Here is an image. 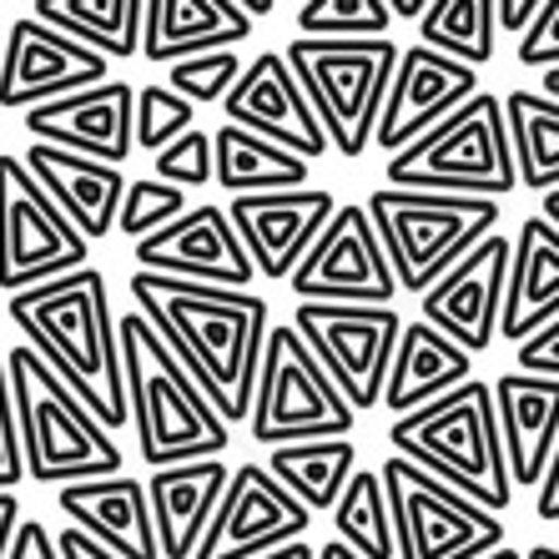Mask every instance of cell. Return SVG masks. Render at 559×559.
<instances>
[{
	"label": "cell",
	"mask_w": 559,
	"mask_h": 559,
	"mask_svg": "<svg viewBox=\"0 0 559 559\" xmlns=\"http://www.w3.org/2000/svg\"><path fill=\"white\" fill-rule=\"evenodd\" d=\"M31 15L81 36L111 61L142 56L146 31V0H31Z\"/></svg>",
	"instance_id": "cell-31"
},
{
	"label": "cell",
	"mask_w": 559,
	"mask_h": 559,
	"mask_svg": "<svg viewBox=\"0 0 559 559\" xmlns=\"http://www.w3.org/2000/svg\"><path fill=\"white\" fill-rule=\"evenodd\" d=\"M312 524V509L302 504L267 464H237L233 484L212 514L202 545L192 559H252L267 549L302 539Z\"/></svg>",
	"instance_id": "cell-15"
},
{
	"label": "cell",
	"mask_w": 559,
	"mask_h": 559,
	"mask_svg": "<svg viewBox=\"0 0 559 559\" xmlns=\"http://www.w3.org/2000/svg\"><path fill=\"white\" fill-rule=\"evenodd\" d=\"M333 534L348 539L358 555L368 559H393L399 555V530H393V499L383 474L358 468L343 489V499L333 504Z\"/></svg>",
	"instance_id": "cell-34"
},
{
	"label": "cell",
	"mask_w": 559,
	"mask_h": 559,
	"mask_svg": "<svg viewBox=\"0 0 559 559\" xmlns=\"http://www.w3.org/2000/svg\"><path fill=\"white\" fill-rule=\"evenodd\" d=\"M524 559H559V545H534Z\"/></svg>",
	"instance_id": "cell-55"
},
{
	"label": "cell",
	"mask_w": 559,
	"mask_h": 559,
	"mask_svg": "<svg viewBox=\"0 0 559 559\" xmlns=\"http://www.w3.org/2000/svg\"><path fill=\"white\" fill-rule=\"evenodd\" d=\"M252 31H258V15L242 0H146L142 56L152 66H171L182 56L252 40Z\"/></svg>",
	"instance_id": "cell-26"
},
{
	"label": "cell",
	"mask_w": 559,
	"mask_h": 559,
	"mask_svg": "<svg viewBox=\"0 0 559 559\" xmlns=\"http://www.w3.org/2000/svg\"><path fill=\"white\" fill-rule=\"evenodd\" d=\"M192 127H197V106L182 92H171L167 81H152V86L136 92V146L142 152L156 156L162 146H171Z\"/></svg>",
	"instance_id": "cell-37"
},
{
	"label": "cell",
	"mask_w": 559,
	"mask_h": 559,
	"mask_svg": "<svg viewBox=\"0 0 559 559\" xmlns=\"http://www.w3.org/2000/svg\"><path fill=\"white\" fill-rule=\"evenodd\" d=\"M389 187L418 192H464V197H509L520 187L514 136H509L504 96L479 92L454 117L429 127L418 142L389 156Z\"/></svg>",
	"instance_id": "cell-6"
},
{
	"label": "cell",
	"mask_w": 559,
	"mask_h": 559,
	"mask_svg": "<svg viewBox=\"0 0 559 559\" xmlns=\"http://www.w3.org/2000/svg\"><path fill=\"white\" fill-rule=\"evenodd\" d=\"M15 530H21V499H15V489H0V559L11 555Z\"/></svg>",
	"instance_id": "cell-47"
},
{
	"label": "cell",
	"mask_w": 559,
	"mask_h": 559,
	"mask_svg": "<svg viewBox=\"0 0 559 559\" xmlns=\"http://www.w3.org/2000/svg\"><path fill=\"white\" fill-rule=\"evenodd\" d=\"M106 76H111V56H102L96 46L40 21V15H21L5 31V56H0V106L5 111H31L56 96L86 92Z\"/></svg>",
	"instance_id": "cell-14"
},
{
	"label": "cell",
	"mask_w": 559,
	"mask_h": 559,
	"mask_svg": "<svg viewBox=\"0 0 559 559\" xmlns=\"http://www.w3.org/2000/svg\"><path fill=\"white\" fill-rule=\"evenodd\" d=\"M293 328L302 333L318 364L333 373L358 414L364 408H383V389H389L393 348L404 333V318L393 312V302H312L302 298L293 312Z\"/></svg>",
	"instance_id": "cell-12"
},
{
	"label": "cell",
	"mask_w": 559,
	"mask_h": 559,
	"mask_svg": "<svg viewBox=\"0 0 559 559\" xmlns=\"http://www.w3.org/2000/svg\"><path fill=\"white\" fill-rule=\"evenodd\" d=\"M539 81H545V86H539V92L559 96V66H545V71H539Z\"/></svg>",
	"instance_id": "cell-52"
},
{
	"label": "cell",
	"mask_w": 559,
	"mask_h": 559,
	"mask_svg": "<svg viewBox=\"0 0 559 559\" xmlns=\"http://www.w3.org/2000/svg\"><path fill=\"white\" fill-rule=\"evenodd\" d=\"M212 162H217V187L227 197L287 192V187H308V177H312L308 156L287 152L273 136H262L252 127H237V121H222L212 131Z\"/></svg>",
	"instance_id": "cell-29"
},
{
	"label": "cell",
	"mask_w": 559,
	"mask_h": 559,
	"mask_svg": "<svg viewBox=\"0 0 559 559\" xmlns=\"http://www.w3.org/2000/svg\"><path fill=\"white\" fill-rule=\"evenodd\" d=\"M187 187L177 182H162V177H136L127 182V202H121V217H117V233L131 237V242H142V237L162 233L167 222H177L192 202H187Z\"/></svg>",
	"instance_id": "cell-36"
},
{
	"label": "cell",
	"mask_w": 559,
	"mask_h": 559,
	"mask_svg": "<svg viewBox=\"0 0 559 559\" xmlns=\"http://www.w3.org/2000/svg\"><path fill=\"white\" fill-rule=\"evenodd\" d=\"M353 414L358 408L343 399V389L318 364V353L302 343L298 328L273 323L248 414L252 439L267 443V449L298 439H338V433H353Z\"/></svg>",
	"instance_id": "cell-9"
},
{
	"label": "cell",
	"mask_w": 559,
	"mask_h": 559,
	"mask_svg": "<svg viewBox=\"0 0 559 559\" xmlns=\"http://www.w3.org/2000/svg\"><path fill=\"white\" fill-rule=\"evenodd\" d=\"M539 212H545V217L559 227V187H549V192H539Z\"/></svg>",
	"instance_id": "cell-51"
},
{
	"label": "cell",
	"mask_w": 559,
	"mask_h": 559,
	"mask_svg": "<svg viewBox=\"0 0 559 559\" xmlns=\"http://www.w3.org/2000/svg\"><path fill=\"white\" fill-rule=\"evenodd\" d=\"M468 96H479V66L459 61L449 51H433V46H408L399 51L393 66V86L389 102H383V117H378L373 146L378 152H404L408 142H418L429 127H439L443 117H454Z\"/></svg>",
	"instance_id": "cell-17"
},
{
	"label": "cell",
	"mask_w": 559,
	"mask_h": 559,
	"mask_svg": "<svg viewBox=\"0 0 559 559\" xmlns=\"http://www.w3.org/2000/svg\"><path fill=\"white\" fill-rule=\"evenodd\" d=\"M227 484H233V468L222 464V454L152 468L146 495H152V520H156V539H162V559H192L197 555V545H202V534H207L222 495H227Z\"/></svg>",
	"instance_id": "cell-24"
},
{
	"label": "cell",
	"mask_w": 559,
	"mask_h": 559,
	"mask_svg": "<svg viewBox=\"0 0 559 559\" xmlns=\"http://www.w3.org/2000/svg\"><path fill=\"white\" fill-rule=\"evenodd\" d=\"M393 11L389 0H298V31L302 36H389Z\"/></svg>",
	"instance_id": "cell-35"
},
{
	"label": "cell",
	"mask_w": 559,
	"mask_h": 559,
	"mask_svg": "<svg viewBox=\"0 0 559 559\" xmlns=\"http://www.w3.org/2000/svg\"><path fill=\"white\" fill-rule=\"evenodd\" d=\"M509 262H514V237L489 233L479 248H468L464 258L418 298V312H424L439 333H449V338L464 343V348L479 358V353H489L499 338V318H504V293H509Z\"/></svg>",
	"instance_id": "cell-16"
},
{
	"label": "cell",
	"mask_w": 559,
	"mask_h": 559,
	"mask_svg": "<svg viewBox=\"0 0 559 559\" xmlns=\"http://www.w3.org/2000/svg\"><path fill=\"white\" fill-rule=\"evenodd\" d=\"M389 11L399 15V21H418V15L429 11V0H389Z\"/></svg>",
	"instance_id": "cell-50"
},
{
	"label": "cell",
	"mask_w": 559,
	"mask_h": 559,
	"mask_svg": "<svg viewBox=\"0 0 559 559\" xmlns=\"http://www.w3.org/2000/svg\"><path fill=\"white\" fill-rule=\"evenodd\" d=\"M56 545H61V559H127V555H117V549H106L102 539H92L86 530H76V524H66V530L56 534Z\"/></svg>",
	"instance_id": "cell-44"
},
{
	"label": "cell",
	"mask_w": 559,
	"mask_h": 559,
	"mask_svg": "<svg viewBox=\"0 0 559 559\" xmlns=\"http://www.w3.org/2000/svg\"><path fill=\"white\" fill-rule=\"evenodd\" d=\"M242 5H248V11L262 21V15H273V5H277V0H242Z\"/></svg>",
	"instance_id": "cell-53"
},
{
	"label": "cell",
	"mask_w": 559,
	"mask_h": 559,
	"mask_svg": "<svg viewBox=\"0 0 559 559\" xmlns=\"http://www.w3.org/2000/svg\"><path fill=\"white\" fill-rule=\"evenodd\" d=\"M131 252H136V267H146V273L192 277V283L248 287L258 277V262H252L233 212L222 202H197L162 233L131 242Z\"/></svg>",
	"instance_id": "cell-18"
},
{
	"label": "cell",
	"mask_w": 559,
	"mask_h": 559,
	"mask_svg": "<svg viewBox=\"0 0 559 559\" xmlns=\"http://www.w3.org/2000/svg\"><path fill=\"white\" fill-rule=\"evenodd\" d=\"M242 76V56L237 46H222V51H202V56H182V61L167 66V86L182 92L192 106H212L227 102V92Z\"/></svg>",
	"instance_id": "cell-38"
},
{
	"label": "cell",
	"mask_w": 559,
	"mask_h": 559,
	"mask_svg": "<svg viewBox=\"0 0 559 559\" xmlns=\"http://www.w3.org/2000/svg\"><path fill=\"white\" fill-rule=\"evenodd\" d=\"M56 504L76 530L102 539L106 549H117L127 559H162V539H156L152 520V495L142 479L127 474H106V479H76L56 489Z\"/></svg>",
	"instance_id": "cell-22"
},
{
	"label": "cell",
	"mask_w": 559,
	"mask_h": 559,
	"mask_svg": "<svg viewBox=\"0 0 559 559\" xmlns=\"http://www.w3.org/2000/svg\"><path fill=\"white\" fill-rule=\"evenodd\" d=\"M11 358V393L21 418V449H26L31 484H76L121 474V443L81 393L40 358L31 343L5 353Z\"/></svg>",
	"instance_id": "cell-5"
},
{
	"label": "cell",
	"mask_w": 559,
	"mask_h": 559,
	"mask_svg": "<svg viewBox=\"0 0 559 559\" xmlns=\"http://www.w3.org/2000/svg\"><path fill=\"white\" fill-rule=\"evenodd\" d=\"M287 287L298 293V302H393L399 273L368 202H338L308 258L298 262V273L287 277Z\"/></svg>",
	"instance_id": "cell-13"
},
{
	"label": "cell",
	"mask_w": 559,
	"mask_h": 559,
	"mask_svg": "<svg viewBox=\"0 0 559 559\" xmlns=\"http://www.w3.org/2000/svg\"><path fill=\"white\" fill-rule=\"evenodd\" d=\"M222 111H227V121L262 131V136H273L277 146L308 156V162L333 152V136H328L323 117H318V106H312L308 86L298 81L287 51L252 56L242 66L237 86L227 92V102H222Z\"/></svg>",
	"instance_id": "cell-19"
},
{
	"label": "cell",
	"mask_w": 559,
	"mask_h": 559,
	"mask_svg": "<svg viewBox=\"0 0 559 559\" xmlns=\"http://www.w3.org/2000/svg\"><path fill=\"white\" fill-rule=\"evenodd\" d=\"M373 227L393 258L399 287L424 298L468 248L499 227V197L418 192V187H378L368 197Z\"/></svg>",
	"instance_id": "cell-7"
},
{
	"label": "cell",
	"mask_w": 559,
	"mask_h": 559,
	"mask_svg": "<svg viewBox=\"0 0 559 559\" xmlns=\"http://www.w3.org/2000/svg\"><path fill=\"white\" fill-rule=\"evenodd\" d=\"M5 559H61V545H56V534L46 530L40 520H21L15 530V545Z\"/></svg>",
	"instance_id": "cell-43"
},
{
	"label": "cell",
	"mask_w": 559,
	"mask_h": 559,
	"mask_svg": "<svg viewBox=\"0 0 559 559\" xmlns=\"http://www.w3.org/2000/svg\"><path fill=\"white\" fill-rule=\"evenodd\" d=\"M131 302L162 328V338L187 358L212 404L222 408L227 424H242L252 414V393L262 373V348L273 333V312L262 293L222 283H192V277L146 273L136 267L131 277Z\"/></svg>",
	"instance_id": "cell-1"
},
{
	"label": "cell",
	"mask_w": 559,
	"mask_h": 559,
	"mask_svg": "<svg viewBox=\"0 0 559 559\" xmlns=\"http://www.w3.org/2000/svg\"><path fill=\"white\" fill-rule=\"evenodd\" d=\"M468 378H474V353L464 343H454L449 333H439L429 318H418V323H404V333H399L383 408L393 418H404L414 408L443 399V393H454Z\"/></svg>",
	"instance_id": "cell-27"
},
{
	"label": "cell",
	"mask_w": 559,
	"mask_h": 559,
	"mask_svg": "<svg viewBox=\"0 0 559 559\" xmlns=\"http://www.w3.org/2000/svg\"><path fill=\"white\" fill-rule=\"evenodd\" d=\"M495 408L514 489H524V484L539 489L549 459L559 449V378L509 368L495 378Z\"/></svg>",
	"instance_id": "cell-23"
},
{
	"label": "cell",
	"mask_w": 559,
	"mask_h": 559,
	"mask_svg": "<svg viewBox=\"0 0 559 559\" xmlns=\"http://www.w3.org/2000/svg\"><path fill=\"white\" fill-rule=\"evenodd\" d=\"M152 177H162V182H177V187H187V192L217 182V162H212V131L192 127L187 136H177L171 146H162V152L152 156Z\"/></svg>",
	"instance_id": "cell-39"
},
{
	"label": "cell",
	"mask_w": 559,
	"mask_h": 559,
	"mask_svg": "<svg viewBox=\"0 0 559 559\" xmlns=\"http://www.w3.org/2000/svg\"><path fill=\"white\" fill-rule=\"evenodd\" d=\"M514 368L524 373H545V378H559V312L549 323H539L530 338L514 343Z\"/></svg>",
	"instance_id": "cell-42"
},
{
	"label": "cell",
	"mask_w": 559,
	"mask_h": 559,
	"mask_svg": "<svg viewBox=\"0 0 559 559\" xmlns=\"http://www.w3.org/2000/svg\"><path fill=\"white\" fill-rule=\"evenodd\" d=\"M534 514L545 524H559V449H555V459H549L539 489H534Z\"/></svg>",
	"instance_id": "cell-46"
},
{
	"label": "cell",
	"mask_w": 559,
	"mask_h": 559,
	"mask_svg": "<svg viewBox=\"0 0 559 559\" xmlns=\"http://www.w3.org/2000/svg\"><path fill=\"white\" fill-rule=\"evenodd\" d=\"M559 312V227L539 212L524 217L514 233V262H509V293L504 318H499V338L520 343L539 323Z\"/></svg>",
	"instance_id": "cell-28"
},
{
	"label": "cell",
	"mask_w": 559,
	"mask_h": 559,
	"mask_svg": "<svg viewBox=\"0 0 559 559\" xmlns=\"http://www.w3.org/2000/svg\"><path fill=\"white\" fill-rule=\"evenodd\" d=\"M252 559H318V549H312L308 534H302V539H287V545L267 549V555H252Z\"/></svg>",
	"instance_id": "cell-48"
},
{
	"label": "cell",
	"mask_w": 559,
	"mask_h": 559,
	"mask_svg": "<svg viewBox=\"0 0 559 559\" xmlns=\"http://www.w3.org/2000/svg\"><path fill=\"white\" fill-rule=\"evenodd\" d=\"M92 237L61 212L40 177L26 167V156H0V287L51 283V277L86 267Z\"/></svg>",
	"instance_id": "cell-11"
},
{
	"label": "cell",
	"mask_w": 559,
	"mask_h": 559,
	"mask_svg": "<svg viewBox=\"0 0 559 559\" xmlns=\"http://www.w3.org/2000/svg\"><path fill=\"white\" fill-rule=\"evenodd\" d=\"M383 484L393 499V530H399V559H479L504 545V524L495 509L474 504L454 484L418 468L414 459H383Z\"/></svg>",
	"instance_id": "cell-10"
},
{
	"label": "cell",
	"mask_w": 559,
	"mask_h": 559,
	"mask_svg": "<svg viewBox=\"0 0 559 559\" xmlns=\"http://www.w3.org/2000/svg\"><path fill=\"white\" fill-rule=\"evenodd\" d=\"M121 333V368H127V408L136 449L152 468L212 459L233 443V424L212 404L202 378L187 368V358L162 338V328L136 302L117 318Z\"/></svg>",
	"instance_id": "cell-3"
},
{
	"label": "cell",
	"mask_w": 559,
	"mask_h": 559,
	"mask_svg": "<svg viewBox=\"0 0 559 559\" xmlns=\"http://www.w3.org/2000/svg\"><path fill=\"white\" fill-rule=\"evenodd\" d=\"M389 443L393 454H404L418 468L439 474L443 484H454L459 495H468L474 504L495 509V514H504L514 504V474H509L504 433H499L495 383L468 378L454 393L393 418Z\"/></svg>",
	"instance_id": "cell-4"
},
{
	"label": "cell",
	"mask_w": 559,
	"mask_h": 559,
	"mask_svg": "<svg viewBox=\"0 0 559 559\" xmlns=\"http://www.w3.org/2000/svg\"><path fill=\"white\" fill-rule=\"evenodd\" d=\"M277 479L312 509V514H333V504L343 499L348 479L358 474L353 464V439H298V443H273V459H267Z\"/></svg>",
	"instance_id": "cell-30"
},
{
	"label": "cell",
	"mask_w": 559,
	"mask_h": 559,
	"mask_svg": "<svg viewBox=\"0 0 559 559\" xmlns=\"http://www.w3.org/2000/svg\"><path fill=\"white\" fill-rule=\"evenodd\" d=\"M21 127H26L31 142H56L71 146V152L102 156V162H127L136 152V86L106 76L86 92L56 96V102H40L31 111H21Z\"/></svg>",
	"instance_id": "cell-21"
},
{
	"label": "cell",
	"mask_w": 559,
	"mask_h": 559,
	"mask_svg": "<svg viewBox=\"0 0 559 559\" xmlns=\"http://www.w3.org/2000/svg\"><path fill=\"white\" fill-rule=\"evenodd\" d=\"M545 11V0H499V31L520 40L534 26V15Z\"/></svg>",
	"instance_id": "cell-45"
},
{
	"label": "cell",
	"mask_w": 559,
	"mask_h": 559,
	"mask_svg": "<svg viewBox=\"0 0 559 559\" xmlns=\"http://www.w3.org/2000/svg\"><path fill=\"white\" fill-rule=\"evenodd\" d=\"M26 479V449H21V418L11 393V358L0 348V489H15Z\"/></svg>",
	"instance_id": "cell-40"
},
{
	"label": "cell",
	"mask_w": 559,
	"mask_h": 559,
	"mask_svg": "<svg viewBox=\"0 0 559 559\" xmlns=\"http://www.w3.org/2000/svg\"><path fill=\"white\" fill-rule=\"evenodd\" d=\"M318 559H368V555H358L348 539H338V534H333L328 545H318Z\"/></svg>",
	"instance_id": "cell-49"
},
{
	"label": "cell",
	"mask_w": 559,
	"mask_h": 559,
	"mask_svg": "<svg viewBox=\"0 0 559 559\" xmlns=\"http://www.w3.org/2000/svg\"><path fill=\"white\" fill-rule=\"evenodd\" d=\"M514 56L530 71H545V66H559V0H545V11L534 15V26L514 40Z\"/></svg>",
	"instance_id": "cell-41"
},
{
	"label": "cell",
	"mask_w": 559,
	"mask_h": 559,
	"mask_svg": "<svg viewBox=\"0 0 559 559\" xmlns=\"http://www.w3.org/2000/svg\"><path fill=\"white\" fill-rule=\"evenodd\" d=\"M509 136H514V162H520V187L549 192L559 187V96L549 92H509L504 96Z\"/></svg>",
	"instance_id": "cell-32"
},
{
	"label": "cell",
	"mask_w": 559,
	"mask_h": 559,
	"mask_svg": "<svg viewBox=\"0 0 559 559\" xmlns=\"http://www.w3.org/2000/svg\"><path fill=\"white\" fill-rule=\"evenodd\" d=\"M237 233L248 242L258 277L267 283H287L298 273V262L318 242L328 217L338 212V197L328 187H287V192H248L227 202Z\"/></svg>",
	"instance_id": "cell-20"
},
{
	"label": "cell",
	"mask_w": 559,
	"mask_h": 559,
	"mask_svg": "<svg viewBox=\"0 0 559 559\" xmlns=\"http://www.w3.org/2000/svg\"><path fill=\"white\" fill-rule=\"evenodd\" d=\"M418 40L468 66H489L499 40V0H429V11L418 15Z\"/></svg>",
	"instance_id": "cell-33"
},
{
	"label": "cell",
	"mask_w": 559,
	"mask_h": 559,
	"mask_svg": "<svg viewBox=\"0 0 559 559\" xmlns=\"http://www.w3.org/2000/svg\"><path fill=\"white\" fill-rule=\"evenodd\" d=\"M26 167L36 171L40 187L61 202V212L92 242L111 237V227L121 217V202H127V177H121L117 162H102V156L71 152V146H56V142H31Z\"/></svg>",
	"instance_id": "cell-25"
},
{
	"label": "cell",
	"mask_w": 559,
	"mask_h": 559,
	"mask_svg": "<svg viewBox=\"0 0 559 559\" xmlns=\"http://www.w3.org/2000/svg\"><path fill=\"white\" fill-rule=\"evenodd\" d=\"M479 559H524V555H520V549H509V545H495L489 555H479Z\"/></svg>",
	"instance_id": "cell-54"
},
{
	"label": "cell",
	"mask_w": 559,
	"mask_h": 559,
	"mask_svg": "<svg viewBox=\"0 0 559 559\" xmlns=\"http://www.w3.org/2000/svg\"><path fill=\"white\" fill-rule=\"evenodd\" d=\"M287 61L308 86L312 106L333 136V152L358 162L373 146L378 117H383V102L393 86V66H399V46L389 36H302L287 46Z\"/></svg>",
	"instance_id": "cell-8"
},
{
	"label": "cell",
	"mask_w": 559,
	"mask_h": 559,
	"mask_svg": "<svg viewBox=\"0 0 559 559\" xmlns=\"http://www.w3.org/2000/svg\"><path fill=\"white\" fill-rule=\"evenodd\" d=\"M11 323L26 343L81 393V404L117 433L131 424L127 368H121V333L111 312V287L96 267H71L51 283L21 287L5 302Z\"/></svg>",
	"instance_id": "cell-2"
},
{
	"label": "cell",
	"mask_w": 559,
	"mask_h": 559,
	"mask_svg": "<svg viewBox=\"0 0 559 559\" xmlns=\"http://www.w3.org/2000/svg\"><path fill=\"white\" fill-rule=\"evenodd\" d=\"M0 56H5V36H0Z\"/></svg>",
	"instance_id": "cell-56"
}]
</instances>
